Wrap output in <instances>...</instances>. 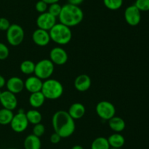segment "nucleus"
<instances>
[{"label": "nucleus", "mask_w": 149, "mask_h": 149, "mask_svg": "<svg viewBox=\"0 0 149 149\" xmlns=\"http://www.w3.org/2000/svg\"><path fill=\"white\" fill-rule=\"evenodd\" d=\"M10 23L5 18H0V30L7 31L10 26Z\"/></svg>", "instance_id": "obj_32"}, {"label": "nucleus", "mask_w": 149, "mask_h": 149, "mask_svg": "<svg viewBox=\"0 0 149 149\" xmlns=\"http://www.w3.org/2000/svg\"><path fill=\"white\" fill-rule=\"evenodd\" d=\"M61 9H62V6L59 4L58 3H55V4H49V7H48V13H50L55 18L58 17L61 12Z\"/></svg>", "instance_id": "obj_27"}, {"label": "nucleus", "mask_w": 149, "mask_h": 149, "mask_svg": "<svg viewBox=\"0 0 149 149\" xmlns=\"http://www.w3.org/2000/svg\"><path fill=\"white\" fill-rule=\"evenodd\" d=\"M13 110L2 108L0 110V124L1 125H7L11 123L13 118Z\"/></svg>", "instance_id": "obj_24"}, {"label": "nucleus", "mask_w": 149, "mask_h": 149, "mask_svg": "<svg viewBox=\"0 0 149 149\" xmlns=\"http://www.w3.org/2000/svg\"><path fill=\"white\" fill-rule=\"evenodd\" d=\"M124 16L127 23L132 26H135L139 24L141 20V11L134 4L127 7L124 13Z\"/></svg>", "instance_id": "obj_10"}, {"label": "nucleus", "mask_w": 149, "mask_h": 149, "mask_svg": "<svg viewBox=\"0 0 149 149\" xmlns=\"http://www.w3.org/2000/svg\"><path fill=\"white\" fill-rule=\"evenodd\" d=\"M1 91H0V97H1Z\"/></svg>", "instance_id": "obj_39"}, {"label": "nucleus", "mask_w": 149, "mask_h": 149, "mask_svg": "<svg viewBox=\"0 0 149 149\" xmlns=\"http://www.w3.org/2000/svg\"><path fill=\"white\" fill-rule=\"evenodd\" d=\"M32 39L36 45L40 47L47 46L51 40L48 31L41 29H37L33 32Z\"/></svg>", "instance_id": "obj_13"}, {"label": "nucleus", "mask_w": 149, "mask_h": 149, "mask_svg": "<svg viewBox=\"0 0 149 149\" xmlns=\"http://www.w3.org/2000/svg\"><path fill=\"white\" fill-rule=\"evenodd\" d=\"M54 64L49 59H42L35 64L34 74L41 80H47L54 72Z\"/></svg>", "instance_id": "obj_5"}, {"label": "nucleus", "mask_w": 149, "mask_h": 149, "mask_svg": "<svg viewBox=\"0 0 149 149\" xmlns=\"http://www.w3.org/2000/svg\"><path fill=\"white\" fill-rule=\"evenodd\" d=\"M7 91L17 94L20 93L24 89V82L18 77H12L6 82Z\"/></svg>", "instance_id": "obj_15"}, {"label": "nucleus", "mask_w": 149, "mask_h": 149, "mask_svg": "<svg viewBox=\"0 0 149 149\" xmlns=\"http://www.w3.org/2000/svg\"><path fill=\"white\" fill-rule=\"evenodd\" d=\"M58 18L60 23L68 27H72L77 26L82 21L84 13L79 6L73 5L68 3L62 7Z\"/></svg>", "instance_id": "obj_2"}, {"label": "nucleus", "mask_w": 149, "mask_h": 149, "mask_svg": "<svg viewBox=\"0 0 149 149\" xmlns=\"http://www.w3.org/2000/svg\"><path fill=\"white\" fill-rule=\"evenodd\" d=\"M96 112L100 118L105 121H109L116 114L115 106L109 101H101L96 105Z\"/></svg>", "instance_id": "obj_7"}, {"label": "nucleus", "mask_w": 149, "mask_h": 149, "mask_svg": "<svg viewBox=\"0 0 149 149\" xmlns=\"http://www.w3.org/2000/svg\"><path fill=\"white\" fill-rule=\"evenodd\" d=\"M43 82L36 76H30L24 82V87L31 93L41 91Z\"/></svg>", "instance_id": "obj_14"}, {"label": "nucleus", "mask_w": 149, "mask_h": 149, "mask_svg": "<svg viewBox=\"0 0 149 149\" xmlns=\"http://www.w3.org/2000/svg\"><path fill=\"white\" fill-rule=\"evenodd\" d=\"M51 40L58 45H66L72 38V32L68 26L61 23H56L49 32Z\"/></svg>", "instance_id": "obj_3"}, {"label": "nucleus", "mask_w": 149, "mask_h": 149, "mask_svg": "<svg viewBox=\"0 0 149 149\" xmlns=\"http://www.w3.org/2000/svg\"><path fill=\"white\" fill-rule=\"evenodd\" d=\"M42 93L45 99L55 100L61 97L63 93V86L61 83L55 79H47L43 82Z\"/></svg>", "instance_id": "obj_4"}, {"label": "nucleus", "mask_w": 149, "mask_h": 149, "mask_svg": "<svg viewBox=\"0 0 149 149\" xmlns=\"http://www.w3.org/2000/svg\"><path fill=\"white\" fill-rule=\"evenodd\" d=\"M7 39L8 43L12 46L20 45L24 39V30L17 24H11L7 31Z\"/></svg>", "instance_id": "obj_6"}, {"label": "nucleus", "mask_w": 149, "mask_h": 149, "mask_svg": "<svg viewBox=\"0 0 149 149\" xmlns=\"http://www.w3.org/2000/svg\"><path fill=\"white\" fill-rule=\"evenodd\" d=\"M62 137L56 132H54L52 135L50 136V142L53 144H57L61 140Z\"/></svg>", "instance_id": "obj_33"}, {"label": "nucleus", "mask_w": 149, "mask_h": 149, "mask_svg": "<svg viewBox=\"0 0 149 149\" xmlns=\"http://www.w3.org/2000/svg\"><path fill=\"white\" fill-rule=\"evenodd\" d=\"M42 1H45L47 4H55V3H58L59 1V0H42Z\"/></svg>", "instance_id": "obj_36"}, {"label": "nucleus", "mask_w": 149, "mask_h": 149, "mask_svg": "<svg viewBox=\"0 0 149 149\" xmlns=\"http://www.w3.org/2000/svg\"><path fill=\"white\" fill-rule=\"evenodd\" d=\"M91 149H110L108 139L103 137L95 138L92 143Z\"/></svg>", "instance_id": "obj_23"}, {"label": "nucleus", "mask_w": 149, "mask_h": 149, "mask_svg": "<svg viewBox=\"0 0 149 149\" xmlns=\"http://www.w3.org/2000/svg\"><path fill=\"white\" fill-rule=\"evenodd\" d=\"M68 53L61 47L53 48L49 52V60L56 65H63L68 61Z\"/></svg>", "instance_id": "obj_11"}, {"label": "nucleus", "mask_w": 149, "mask_h": 149, "mask_svg": "<svg viewBox=\"0 0 149 149\" xmlns=\"http://www.w3.org/2000/svg\"><path fill=\"white\" fill-rule=\"evenodd\" d=\"M110 149H119V148H110Z\"/></svg>", "instance_id": "obj_38"}, {"label": "nucleus", "mask_w": 149, "mask_h": 149, "mask_svg": "<svg viewBox=\"0 0 149 149\" xmlns=\"http://www.w3.org/2000/svg\"><path fill=\"white\" fill-rule=\"evenodd\" d=\"M0 102L3 108L5 109L13 110L17 108V99L15 93L9 91H4L1 92V97H0Z\"/></svg>", "instance_id": "obj_12"}, {"label": "nucleus", "mask_w": 149, "mask_h": 149, "mask_svg": "<svg viewBox=\"0 0 149 149\" xmlns=\"http://www.w3.org/2000/svg\"><path fill=\"white\" fill-rule=\"evenodd\" d=\"M26 118H27L29 123L32 124H37L41 123L42 119V114L39 111L36 110H30L26 112Z\"/></svg>", "instance_id": "obj_22"}, {"label": "nucleus", "mask_w": 149, "mask_h": 149, "mask_svg": "<svg viewBox=\"0 0 149 149\" xmlns=\"http://www.w3.org/2000/svg\"><path fill=\"white\" fill-rule=\"evenodd\" d=\"M47 5L48 4H46L45 1H43L42 0H40V1H38L36 2L35 7H36V10L38 13H45L47 11Z\"/></svg>", "instance_id": "obj_31"}, {"label": "nucleus", "mask_w": 149, "mask_h": 149, "mask_svg": "<svg viewBox=\"0 0 149 149\" xmlns=\"http://www.w3.org/2000/svg\"><path fill=\"white\" fill-rule=\"evenodd\" d=\"M29 124L26 112L23 109H20L17 114L13 115V118L10 124L13 131L17 133H20L24 131L27 129Z\"/></svg>", "instance_id": "obj_8"}, {"label": "nucleus", "mask_w": 149, "mask_h": 149, "mask_svg": "<svg viewBox=\"0 0 149 149\" xmlns=\"http://www.w3.org/2000/svg\"><path fill=\"white\" fill-rule=\"evenodd\" d=\"M109 127L115 132H121L125 129V121L123 118L118 116H113L109 120Z\"/></svg>", "instance_id": "obj_19"}, {"label": "nucleus", "mask_w": 149, "mask_h": 149, "mask_svg": "<svg viewBox=\"0 0 149 149\" xmlns=\"http://www.w3.org/2000/svg\"><path fill=\"white\" fill-rule=\"evenodd\" d=\"M20 69L23 74H31L34 73L35 64L30 60H26L20 64Z\"/></svg>", "instance_id": "obj_25"}, {"label": "nucleus", "mask_w": 149, "mask_h": 149, "mask_svg": "<svg viewBox=\"0 0 149 149\" xmlns=\"http://www.w3.org/2000/svg\"><path fill=\"white\" fill-rule=\"evenodd\" d=\"M71 149H84V148L82 146L79 145H76L73 146Z\"/></svg>", "instance_id": "obj_37"}, {"label": "nucleus", "mask_w": 149, "mask_h": 149, "mask_svg": "<svg viewBox=\"0 0 149 149\" xmlns=\"http://www.w3.org/2000/svg\"><path fill=\"white\" fill-rule=\"evenodd\" d=\"M108 139L109 145L111 148H120L125 145V139L119 133H114L110 135Z\"/></svg>", "instance_id": "obj_21"}, {"label": "nucleus", "mask_w": 149, "mask_h": 149, "mask_svg": "<svg viewBox=\"0 0 149 149\" xmlns=\"http://www.w3.org/2000/svg\"><path fill=\"white\" fill-rule=\"evenodd\" d=\"M134 5L141 12L149 11V0H136Z\"/></svg>", "instance_id": "obj_28"}, {"label": "nucleus", "mask_w": 149, "mask_h": 149, "mask_svg": "<svg viewBox=\"0 0 149 149\" xmlns=\"http://www.w3.org/2000/svg\"><path fill=\"white\" fill-rule=\"evenodd\" d=\"M52 123L55 132L58 133L62 138L70 137L75 131V122L68 111H57L52 116Z\"/></svg>", "instance_id": "obj_1"}, {"label": "nucleus", "mask_w": 149, "mask_h": 149, "mask_svg": "<svg viewBox=\"0 0 149 149\" xmlns=\"http://www.w3.org/2000/svg\"><path fill=\"white\" fill-rule=\"evenodd\" d=\"M105 6L111 10H117L123 4V0H103Z\"/></svg>", "instance_id": "obj_26"}, {"label": "nucleus", "mask_w": 149, "mask_h": 149, "mask_svg": "<svg viewBox=\"0 0 149 149\" xmlns=\"http://www.w3.org/2000/svg\"><path fill=\"white\" fill-rule=\"evenodd\" d=\"M86 112L85 107L83 104L79 102H76L72 104L68 109V114L71 115L74 120L80 119L84 115Z\"/></svg>", "instance_id": "obj_17"}, {"label": "nucleus", "mask_w": 149, "mask_h": 149, "mask_svg": "<svg viewBox=\"0 0 149 149\" xmlns=\"http://www.w3.org/2000/svg\"><path fill=\"white\" fill-rule=\"evenodd\" d=\"M68 4H71L76 6H79L84 1V0H68Z\"/></svg>", "instance_id": "obj_34"}, {"label": "nucleus", "mask_w": 149, "mask_h": 149, "mask_svg": "<svg viewBox=\"0 0 149 149\" xmlns=\"http://www.w3.org/2000/svg\"><path fill=\"white\" fill-rule=\"evenodd\" d=\"M45 99H46L42 91L35 92L31 93L29 96V103L33 108H39L44 105Z\"/></svg>", "instance_id": "obj_20"}, {"label": "nucleus", "mask_w": 149, "mask_h": 149, "mask_svg": "<svg viewBox=\"0 0 149 149\" xmlns=\"http://www.w3.org/2000/svg\"><path fill=\"white\" fill-rule=\"evenodd\" d=\"M56 18L48 12L41 13L36 19L38 29L49 31L56 24Z\"/></svg>", "instance_id": "obj_9"}, {"label": "nucleus", "mask_w": 149, "mask_h": 149, "mask_svg": "<svg viewBox=\"0 0 149 149\" xmlns=\"http://www.w3.org/2000/svg\"><path fill=\"white\" fill-rule=\"evenodd\" d=\"M6 85V80L2 75L0 74V89L4 87V86Z\"/></svg>", "instance_id": "obj_35"}, {"label": "nucleus", "mask_w": 149, "mask_h": 149, "mask_svg": "<svg viewBox=\"0 0 149 149\" xmlns=\"http://www.w3.org/2000/svg\"><path fill=\"white\" fill-rule=\"evenodd\" d=\"M91 83L90 76L85 74H79L74 80V86L76 89L80 92H84L88 90L91 86Z\"/></svg>", "instance_id": "obj_16"}, {"label": "nucleus", "mask_w": 149, "mask_h": 149, "mask_svg": "<svg viewBox=\"0 0 149 149\" xmlns=\"http://www.w3.org/2000/svg\"><path fill=\"white\" fill-rule=\"evenodd\" d=\"M45 127L42 124L39 123V124H35L34 127L33 128V134L38 137H40L45 134Z\"/></svg>", "instance_id": "obj_29"}, {"label": "nucleus", "mask_w": 149, "mask_h": 149, "mask_svg": "<svg viewBox=\"0 0 149 149\" xmlns=\"http://www.w3.org/2000/svg\"><path fill=\"white\" fill-rule=\"evenodd\" d=\"M23 145L25 149H41L42 143L39 137L32 134L25 138Z\"/></svg>", "instance_id": "obj_18"}, {"label": "nucleus", "mask_w": 149, "mask_h": 149, "mask_svg": "<svg viewBox=\"0 0 149 149\" xmlns=\"http://www.w3.org/2000/svg\"><path fill=\"white\" fill-rule=\"evenodd\" d=\"M10 51L5 44L0 42V60H4L9 56Z\"/></svg>", "instance_id": "obj_30"}, {"label": "nucleus", "mask_w": 149, "mask_h": 149, "mask_svg": "<svg viewBox=\"0 0 149 149\" xmlns=\"http://www.w3.org/2000/svg\"><path fill=\"white\" fill-rule=\"evenodd\" d=\"M7 149H15V148H7Z\"/></svg>", "instance_id": "obj_40"}]
</instances>
